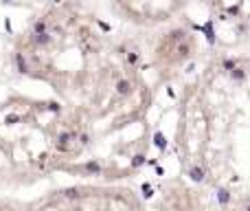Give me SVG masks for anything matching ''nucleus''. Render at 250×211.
Returning a JSON list of instances; mask_svg holds the SVG:
<instances>
[{
	"label": "nucleus",
	"instance_id": "4",
	"mask_svg": "<svg viewBox=\"0 0 250 211\" xmlns=\"http://www.w3.org/2000/svg\"><path fill=\"white\" fill-rule=\"evenodd\" d=\"M178 53H180V57H189V53H191V44H189V42L178 44Z\"/></svg>",
	"mask_w": 250,
	"mask_h": 211
},
{
	"label": "nucleus",
	"instance_id": "7",
	"mask_svg": "<svg viewBox=\"0 0 250 211\" xmlns=\"http://www.w3.org/2000/svg\"><path fill=\"white\" fill-rule=\"evenodd\" d=\"M143 163H145V156H143V154H136V156L132 158V167H140Z\"/></svg>",
	"mask_w": 250,
	"mask_h": 211
},
{
	"label": "nucleus",
	"instance_id": "9",
	"mask_svg": "<svg viewBox=\"0 0 250 211\" xmlns=\"http://www.w3.org/2000/svg\"><path fill=\"white\" fill-rule=\"evenodd\" d=\"M182 37H184V33H182V31H173V33H171V40H176V42H178V40H182Z\"/></svg>",
	"mask_w": 250,
	"mask_h": 211
},
{
	"label": "nucleus",
	"instance_id": "10",
	"mask_svg": "<svg viewBox=\"0 0 250 211\" xmlns=\"http://www.w3.org/2000/svg\"><path fill=\"white\" fill-rule=\"evenodd\" d=\"M224 68H226V70H233V68H235V62H233V59H224Z\"/></svg>",
	"mask_w": 250,
	"mask_h": 211
},
{
	"label": "nucleus",
	"instance_id": "12",
	"mask_svg": "<svg viewBox=\"0 0 250 211\" xmlns=\"http://www.w3.org/2000/svg\"><path fill=\"white\" fill-rule=\"evenodd\" d=\"M127 62H130V64H136V62H138V55H136V53H130V55H127Z\"/></svg>",
	"mask_w": 250,
	"mask_h": 211
},
{
	"label": "nucleus",
	"instance_id": "11",
	"mask_svg": "<svg viewBox=\"0 0 250 211\" xmlns=\"http://www.w3.org/2000/svg\"><path fill=\"white\" fill-rule=\"evenodd\" d=\"M143 196H145V198L152 196V187H149V185H143Z\"/></svg>",
	"mask_w": 250,
	"mask_h": 211
},
{
	"label": "nucleus",
	"instance_id": "8",
	"mask_svg": "<svg viewBox=\"0 0 250 211\" xmlns=\"http://www.w3.org/2000/svg\"><path fill=\"white\" fill-rule=\"evenodd\" d=\"M64 196H66V198H77V196H79V191H77V189H66V191H64Z\"/></svg>",
	"mask_w": 250,
	"mask_h": 211
},
{
	"label": "nucleus",
	"instance_id": "5",
	"mask_svg": "<svg viewBox=\"0 0 250 211\" xmlns=\"http://www.w3.org/2000/svg\"><path fill=\"white\" fill-rule=\"evenodd\" d=\"M86 172L88 174H101V165L99 163H86Z\"/></svg>",
	"mask_w": 250,
	"mask_h": 211
},
{
	"label": "nucleus",
	"instance_id": "13",
	"mask_svg": "<svg viewBox=\"0 0 250 211\" xmlns=\"http://www.w3.org/2000/svg\"><path fill=\"white\" fill-rule=\"evenodd\" d=\"M156 145H158V147H165V141H162V134H156Z\"/></svg>",
	"mask_w": 250,
	"mask_h": 211
},
{
	"label": "nucleus",
	"instance_id": "14",
	"mask_svg": "<svg viewBox=\"0 0 250 211\" xmlns=\"http://www.w3.org/2000/svg\"><path fill=\"white\" fill-rule=\"evenodd\" d=\"M246 211H250V207H248V209H246Z\"/></svg>",
	"mask_w": 250,
	"mask_h": 211
},
{
	"label": "nucleus",
	"instance_id": "2",
	"mask_svg": "<svg viewBox=\"0 0 250 211\" xmlns=\"http://www.w3.org/2000/svg\"><path fill=\"white\" fill-rule=\"evenodd\" d=\"M217 200H219V204H228V200H231L228 189H217Z\"/></svg>",
	"mask_w": 250,
	"mask_h": 211
},
{
	"label": "nucleus",
	"instance_id": "1",
	"mask_svg": "<svg viewBox=\"0 0 250 211\" xmlns=\"http://www.w3.org/2000/svg\"><path fill=\"white\" fill-rule=\"evenodd\" d=\"M189 176H191V180H195V182H202V180H204V169L200 167V165H193V167L189 169Z\"/></svg>",
	"mask_w": 250,
	"mask_h": 211
},
{
	"label": "nucleus",
	"instance_id": "6",
	"mask_svg": "<svg viewBox=\"0 0 250 211\" xmlns=\"http://www.w3.org/2000/svg\"><path fill=\"white\" fill-rule=\"evenodd\" d=\"M231 77L237 79V81H244L246 75H244V70H241V68H233V70H231Z\"/></svg>",
	"mask_w": 250,
	"mask_h": 211
},
{
	"label": "nucleus",
	"instance_id": "3",
	"mask_svg": "<svg viewBox=\"0 0 250 211\" xmlns=\"http://www.w3.org/2000/svg\"><path fill=\"white\" fill-rule=\"evenodd\" d=\"M130 88H132V86H130V81H127V79H121V81L116 84V90L121 92V95H127Z\"/></svg>",
	"mask_w": 250,
	"mask_h": 211
}]
</instances>
